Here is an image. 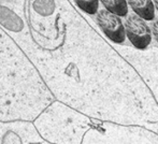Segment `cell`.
I'll return each instance as SVG.
<instances>
[{"mask_svg": "<svg viewBox=\"0 0 158 144\" xmlns=\"http://www.w3.org/2000/svg\"><path fill=\"white\" fill-rule=\"evenodd\" d=\"M125 26V34L128 40L138 50H145L152 41V30L142 17L137 14L127 16Z\"/></svg>", "mask_w": 158, "mask_h": 144, "instance_id": "obj_1", "label": "cell"}, {"mask_svg": "<svg viewBox=\"0 0 158 144\" xmlns=\"http://www.w3.org/2000/svg\"><path fill=\"white\" fill-rule=\"evenodd\" d=\"M96 22L104 35L114 43H123L126 39L125 26L121 17L108 10H100L96 13Z\"/></svg>", "mask_w": 158, "mask_h": 144, "instance_id": "obj_2", "label": "cell"}, {"mask_svg": "<svg viewBox=\"0 0 158 144\" xmlns=\"http://www.w3.org/2000/svg\"><path fill=\"white\" fill-rule=\"evenodd\" d=\"M100 2L106 10L117 16L124 17L128 15V4L126 0H100Z\"/></svg>", "mask_w": 158, "mask_h": 144, "instance_id": "obj_4", "label": "cell"}, {"mask_svg": "<svg viewBox=\"0 0 158 144\" xmlns=\"http://www.w3.org/2000/svg\"><path fill=\"white\" fill-rule=\"evenodd\" d=\"M131 10L144 21H154L155 6L152 0H126Z\"/></svg>", "mask_w": 158, "mask_h": 144, "instance_id": "obj_3", "label": "cell"}, {"mask_svg": "<svg viewBox=\"0 0 158 144\" xmlns=\"http://www.w3.org/2000/svg\"><path fill=\"white\" fill-rule=\"evenodd\" d=\"M77 6L89 15H94L97 13L99 8V0H74Z\"/></svg>", "mask_w": 158, "mask_h": 144, "instance_id": "obj_5", "label": "cell"}, {"mask_svg": "<svg viewBox=\"0 0 158 144\" xmlns=\"http://www.w3.org/2000/svg\"><path fill=\"white\" fill-rule=\"evenodd\" d=\"M153 3H154L155 10H157V12H158V0H153Z\"/></svg>", "mask_w": 158, "mask_h": 144, "instance_id": "obj_7", "label": "cell"}, {"mask_svg": "<svg viewBox=\"0 0 158 144\" xmlns=\"http://www.w3.org/2000/svg\"><path fill=\"white\" fill-rule=\"evenodd\" d=\"M152 35L154 36L155 38V40L157 41V43H158V19L157 21H154L153 22V24H152Z\"/></svg>", "mask_w": 158, "mask_h": 144, "instance_id": "obj_6", "label": "cell"}]
</instances>
